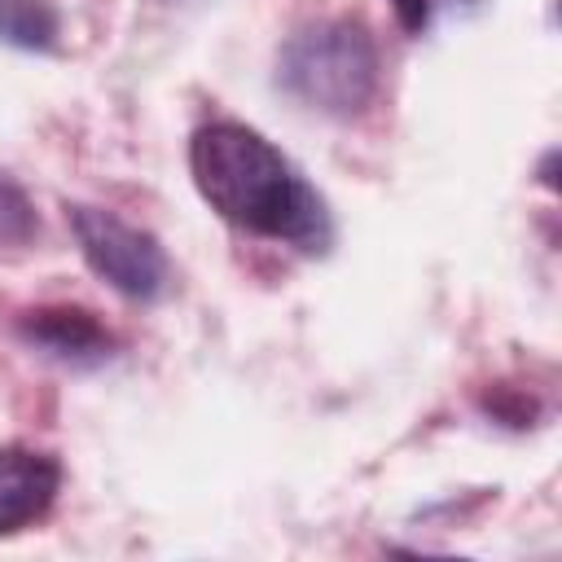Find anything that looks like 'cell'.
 I'll return each instance as SVG.
<instances>
[{
  "label": "cell",
  "mask_w": 562,
  "mask_h": 562,
  "mask_svg": "<svg viewBox=\"0 0 562 562\" xmlns=\"http://www.w3.org/2000/svg\"><path fill=\"white\" fill-rule=\"evenodd\" d=\"M66 215H70V228H75V241H79L88 268L101 281H110L119 294L149 303L167 290L171 263L154 233H145L101 206H66Z\"/></svg>",
  "instance_id": "cell-3"
},
{
  "label": "cell",
  "mask_w": 562,
  "mask_h": 562,
  "mask_svg": "<svg viewBox=\"0 0 562 562\" xmlns=\"http://www.w3.org/2000/svg\"><path fill=\"white\" fill-rule=\"evenodd\" d=\"M277 83L321 114L351 119L378 92V44L356 18H321L285 40Z\"/></svg>",
  "instance_id": "cell-2"
},
{
  "label": "cell",
  "mask_w": 562,
  "mask_h": 562,
  "mask_svg": "<svg viewBox=\"0 0 562 562\" xmlns=\"http://www.w3.org/2000/svg\"><path fill=\"white\" fill-rule=\"evenodd\" d=\"M22 338L66 364H101L114 351L110 329L83 307H35L22 316Z\"/></svg>",
  "instance_id": "cell-5"
},
{
  "label": "cell",
  "mask_w": 562,
  "mask_h": 562,
  "mask_svg": "<svg viewBox=\"0 0 562 562\" xmlns=\"http://www.w3.org/2000/svg\"><path fill=\"white\" fill-rule=\"evenodd\" d=\"M430 4H435V0H391L400 26H404L408 35H422V31L430 26Z\"/></svg>",
  "instance_id": "cell-8"
},
{
  "label": "cell",
  "mask_w": 562,
  "mask_h": 562,
  "mask_svg": "<svg viewBox=\"0 0 562 562\" xmlns=\"http://www.w3.org/2000/svg\"><path fill=\"white\" fill-rule=\"evenodd\" d=\"M31 228H35V215H31L26 198H22V189L0 171V237L22 241Z\"/></svg>",
  "instance_id": "cell-7"
},
{
  "label": "cell",
  "mask_w": 562,
  "mask_h": 562,
  "mask_svg": "<svg viewBox=\"0 0 562 562\" xmlns=\"http://www.w3.org/2000/svg\"><path fill=\"white\" fill-rule=\"evenodd\" d=\"M57 31H61V18L53 0H0V44L48 53L57 44Z\"/></svg>",
  "instance_id": "cell-6"
},
{
  "label": "cell",
  "mask_w": 562,
  "mask_h": 562,
  "mask_svg": "<svg viewBox=\"0 0 562 562\" xmlns=\"http://www.w3.org/2000/svg\"><path fill=\"white\" fill-rule=\"evenodd\" d=\"M61 465L35 448H0V536L44 518L57 501Z\"/></svg>",
  "instance_id": "cell-4"
},
{
  "label": "cell",
  "mask_w": 562,
  "mask_h": 562,
  "mask_svg": "<svg viewBox=\"0 0 562 562\" xmlns=\"http://www.w3.org/2000/svg\"><path fill=\"white\" fill-rule=\"evenodd\" d=\"M189 171L206 206L246 233L290 241L307 255H321L334 237L325 198L246 123L220 119L198 127L189 140Z\"/></svg>",
  "instance_id": "cell-1"
}]
</instances>
